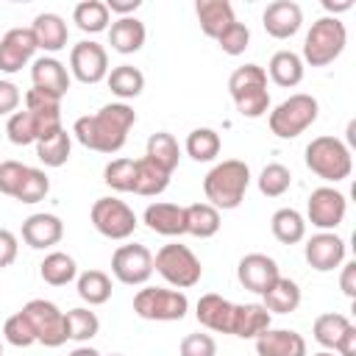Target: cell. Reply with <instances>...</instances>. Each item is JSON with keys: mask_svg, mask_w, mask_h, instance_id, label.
<instances>
[{"mask_svg": "<svg viewBox=\"0 0 356 356\" xmlns=\"http://www.w3.org/2000/svg\"><path fill=\"white\" fill-rule=\"evenodd\" d=\"M220 134L214 128H195L186 134V142H184V150L189 159L195 161H214L220 156Z\"/></svg>", "mask_w": 356, "mask_h": 356, "instance_id": "37", "label": "cell"}, {"mask_svg": "<svg viewBox=\"0 0 356 356\" xmlns=\"http://www.w3.org/2000/svg\"><path fill=\"white\" fill-rule=\"evenodd\" d=\"M261 306H264L270 314H289V312H295V309L300 306V286H298L292 278L278 275V278L267 286V292L261 295Z\"/></svg>", "mask_w": 356, "mask_h": 356, "instance_id": "28", "label": "cell"}, {"mask_svg": "<svg viewBox=\"0 0 356 356\" xmlns=\"http://www.w3.org/2000/svg\"><path fill=\"white\" fill-rule=\"evenodd\" d=\"M145 39H147L145 22L136 17H117L108 25V44H111V50H117L122 56L139 53L145 47Z\"/></svg>", "mask_w": 356, "mask_h": 356, "instance_id": "24", "label": "cell"}, {"mask_svg": "<svg viewBox=\"0 0 356 356\" xmlns=\"http://www.w3.org/2000/svg\"><path fill=\"white\" fill-rule=\"evenodd\" d=\"M25 108L36 111V114H50V117H61V100L53 95H44L39 89H28L25 92Z\"/></svg>", "mask_w": 356, "mask_h": 356, "instance_id": "49", "label": "cell"}, {"mask_svg": "<svg viewBox=\"0 0 356 356\" xmlns=\"http://www.w3.org/2000/svg\"><path fill=\"white\" fill-rule=\"evenodd\" d=\"M289 186H292V172H289V167H284V164H278V161L267 164V167L259 172V192H261L264 197H281Z\"/></svg>", "mask_w": 356, "mask_h": 356, "instance_id": "43", "label": "cell"}, {"mask_svg": "<svg viewBox=\"0 0 356 356\" xmlns=\"http://www.w3.org/2000/svg\"><path fill=\"white\" fill-rule=\"evenodd\" d=\"M348 325H350V320H348L345 314H339V312H325V314H320V317L314 320L312 337H314V342L323 345L325 350H334L337 339L345 334Z\"/></svg>", "mask_w": 356, "mask_h": 356, "instance_id": "41", "label": "cell"}, {"mask_svg": "<svg viewBox=\"0 0 356 356\" xmlns=\"http://www.w3.org/2000/svg\"><path fill=\"white\" fill-rule=\"evenodd\" d=\"M70 70L56 58V56H42V58H33L31 64V81H33V89L44 92V95H53V97H64L70 92Z\"/></svg>", "mask_w": 356, "mask_h": 356, "instance_id": "19", "label": "cell"}, {"mask_svg": "<svg viewBox=\"0 0 356 356\" xmlns=\"http://www.w3.org/2000/svg\"><path fill=\"white\" fill-rule=\"evenodd\" d=\"M64 320H67V337L72 342H89L100 331L97 314L92 309H86V306H75V309L64 312Z\"/></svg>", "mask_w": 356, "mask_h": 356, "instance_id": "40", "label": "cell"}, {"mask_svg": "<svg viewBox=\"0 0 356 356\" xmlns=\"http://www.w3.org/2000/svg\"><path fill=\"white\" fill-rule=\"evenodd\" d=\"M153 270L172 286V289H192L200 275H203V267H200V259L181 242H170V245H161L159 253L153 256Z\"/></svg>", "mask_w": 356, "mask_h": 356, "instance_id": "7", "label": "cell"}, {"mask_svg": "<svg viewBox=\"0 0 356 356\" xmlns=\"http://www.w3.org/2000/svg\"><path fill=\"white\" fill-rule=\"evenodd\" d=\"M39 275H42V281L50 284V286H67L70 281L78 278V264H75V259H72L70 253L53 250V253H47V256L42 259Z\"/></svg>", "mask_w": 356, "mask_h": 356, "instance_id": "34", "label": "cell"}, {"mask_svg": "<svg viewBox=\"0 0 356 356\" xmlns=\"http://www.w3.org/2000/svg\"><path fill=\"white\" fill-rule=\"evenodd\" d=\"M108 8L103 0H83L72 8V22L83 31V33H100V31H108Z\"/></svg>", "mask_w": 356, "mask_h": 356, "instance_id": "38", "label": "cell"}, {"mask_svg": "<svg viewBox=\"0 0 356 356\" xmlns=\"http://www.w3.org/2000/svg\"><path fill=\"white\" fill-rule=\"evenodd\" d=\"M70 75L81 83H100L108 75V53L103 44L83 39L70 50Z\"/></svg>", "mask_w": 356, "mask_h": 356, "instance_id": "13", "label": "cell"}, {"mask_svg": "<svg viewBox=\"0 0 356 356\" xmlns=\"http://www.w3.org/2000/svg\"><path fill=\"white\" fill-rule=\"evenodd\" d=\"M36 39L31 28H11L0 36V72H19L28 61H33L36 53Z\"/></svg>", "mask_w": 356, "mask_h": 356, "instance_id": "16", "label": "cell"}, {"mask_svg": "<svg viewBox=\"0 0 356 356\" xmlns=\"http://www.w3.org/2000/svg\"><path fill=\"white\" fill-rule=\"evenodd\" d=\"M303 256H306L312 270L331 273V270L342 267V261H345V239L337 236L334 231H320V234L306 239Z\"/></svg>", "mask_w": 356, "mask_h": 356, "instance_id": "15", "label": "cell"}, {"mask_svg": "<svg viewBox=\"0 0 356 356\" xmlns=\"http://www.w3.org/2000/svg\"><path fill=\"white\" fill-rule=\"evenodd\" d=\"M228 92L236 111L248 120L264 117L270 111V92H267V72L259 64H242L228 78Z\"/></svg>", "mask_w": 356, "mask_h": 356, "instance_id": "3", "label": "cell"}, {"mask_svg": "<svg viewBox=\"0 0 356 356\" xmlns=\"http://www.w3.org/2000/svg\"><path fill=\"white\" fill-rule=\"evenodd\" d=\"M145 225L153 231V234H161V236H184L186 234V217H184V206L178 203H150L142 214Z\"/></svg>", "mask_w": 356, "mask_h": 356, "instance_id": "22", "label": "cell"}, {"mask_svg": "<svg viewBox=\"0 0 356 356\" xmlns=\"http://www.w3.org/2000/svg\"><path fill=\"white\" fill-rule=\"evenodd\" d=\"M334 350H337L339 356H356V325H353V323H350V325L345 328V334L337 339Z\"/></svg>", "mask_w": 356, "mask_h": 356, "instance_id": "53", "label": "cell"}, {"mask_svg": "<svg viewBox=\"0 0 356 356\" xmlns=\"http://www.w3.org/2000/svg\"><path fill=\"white\" fill-rule=\"evenodd\" d=\"M170 186V175L164 170H159L153 161H147L145 156L136 159V184H134V195L142 197H156Z\"/></svg>", "mask_w": 356, "mask_h": 356, "instance_id": "39", "label": "cell"}, {"mask_svg": "<svg viewBox=\"0 0 356 356\" xmlns=\"http://www.w3.org/2000/svg\"><path fill=\"white\" fill-rule=\"evenodd\" d=\"M75 289L78 298L89 306H103L111 298V278L103 270H86L75 278Z\"/></svg>", "mask_w": 356, "mask_h": 356, "instance_id": "36", "label": "cell"}, {"mask_svg": "<svg viewBox=\"0 0 356 356\" xmlns=\"http://www.w3.org/2000/svg\"><path fill=\"white\" fill-rule=\"evenodd\" d=\"M306 167L317 178H323L328 184H339L353 170L350 147L337 136H314L306 145Z\"/></svg>", "mask_w": 356, "mask_h": 356, "instance_id": "5", "label": "cell"}, {"mask_svg": "<svg viewBox=\"0 0 356 356\" xmlns=\"http://www.w3.org/2000/svg\"><path fill=\"white\" fill-rule=\"evenodd\" d=\"M273 323V314L261 303H234V320H231V334L239 339H256L264 334Z\"/></svg>", "mask_w": 356, "mask_h": 356, "instance_id": "25", "label": "cell"}, {"mask_svg": "<svg viewBox=\"0 0 356 356\" xmlns=\"http://www.w3.org/2000/svg\"><path fill=\"white\" fill-rule=\"evenodd\" d=\"M348 44V31L339 17H320L312 22L306 39H303V64L309 67H328L342 56Z\"/></svg>", "mask_w": 356, "mask_h": 356, "instance_id": "4", "label": "cell"}, {"mask_svg": "<svg viewBox=\"0 0 356 356\" xmlns=\"http://www.w3.org/2000/svg\"><path fill=\"white\" fill-rule=\"evenodd\" d=\"M134 122H136V111L128 103H106L95 114L78 117L72 125V136L83 147L111 156V153L122 150Z\"/></svg>", "mask_w": 356, "mask_h": 356, "instance_id": "1", "label": "cell"}, {"mask_svg": "<svg viewBox=\"0 0 356 356\" xmlns=\"http://www.w3.org/2000/svg\"><path fill=\"white\" fill-rule=\"evenodd\" d=\"M145 159L153 161L159 170H164L167 175L175 172L178 161H181V147H178V139L167 131H156L150 134L147 139V147H145Z\"/></svg>", "mask_w": 356, "mask_h": 356, "instance_id": "30", "label": "cell"}, {"mask_svg": "<svg viewBox=\"0 0 356 356\" xmlns=\"http://www.w3.org/2000/svg\"><path fill=\"white\" fill-rule=\"evenodd\" d=\"M353 145H356V122L350 120L348 122V147H353Z\"/></svg>", "mask_w": 356, "mask_h": 356, "instance_id": "57", "label": "cell"}, {"mask_svg": "<svg viewBox=\"0 0 356 356\" xmlns=\"http://www.w3.org/2000/svg\"><path fill=\"white\" fill-rule=\"evenodd\" d=\"M250 186V167L239 159H225L214 164L203 178V195L206 203L217 211H231L245 200V192Z\"/></svg>", "mask_w": 356, "mask_h": 356, "instance_id": "2", "label": "cell"}, {"mask_svg": "<svg viewBox=\"0 0 356 356\" xmlns=\"http://www.w3.org/2000/svg\"><path fill=\"white\" fill-rule=\"evenodd\" d=\"M106 83H108L111 95H117L120 103H125V100L142 95V89H145V75H142V70L134 67V64H120V67L108 70Z\"/></svg>", "mask_w": 356, "mask_h": 356, "instance_id": "32", "label": "cell"}, {"mask_svg": "<svg viewBox=\"0 0 356 356\" xmlns=\"http://www.w3.org/2000/svg\"><path fill=\"white\" fill-rule=\"evenodd\" d=\"M323 8L328 11V17H337V14H342V11H350L353 8V0H323Z\"/></svg>", "mask_w": 356, "mask_h": 356, "instance_id": "55", "label": "cell"}, {"mask_svg": "<svg viewBox=\"0 0 356 356\" xmlns=\"http://www.w3.org/2000/svg\"><path fill=\"white\" fill-rule=\"evenodd\" d=\"M111 356H125V353H111Z\"/></svg>", "mask_w": 356, "mask_h": 356, "instance_id": "59", "label": "cell"}, {"mask_svg": "<svg viewBox=\"0 0 356 356\" xmlns=\"http://www.w3.org/2000/svg\"><path fill=\"white\" fill-rule=\"evenodd\" d=\"M181 356H217V342L211 334H186L181 339Z\"/></svg>", "mask_w": 356, "mask_h": 356, "instance_id": "48", "label": "cell"}, {"mask_svg": "<svg viewBox=\"0 0 356 356\" xmlns=\"http://www.w3.org/2000/svg\"><path fill=\"white\" fill-rule=\"evenodd\" d=\"M184 217H186V234L197 236V239H209L220 231V211L209 203H192L184 206Z\"/></svg>", "mask_w": 356, "mask_h": 356, "instance_id": "35", "label": "cell"}, {"mask_svg": "<svg viewBox=\"0 0 356 356\" xmlns=\"http://www.w3.org/2000/svg\"><path fill=\"white\" fill-rule=\"evenodd\" d=\"M17 253H19L17 236H14L8 228H0V270L11 267V264L17 261Z\"/></svg>", "mask_w": 356, "mask_h": 356, "instance_id": "51", "label": "cell"}, {"mask_svg": "<svg viewBox=\"0 0 356 356\" xmlns=\"http://www.w3.org/2000/svg\"><path fill=\"white\" fill-rule=\"evenodd\" d=\"M339 289L353 300L356 298V261H342V273H339Z\"/></svg>", "mask_w": 356, "mask_h": 356, "instance_id": "52", "label": "cell"}, {"mask_svg": "<svg viewBox=\"0 0 356 356\" xmlns=\"http://www.w3.org/2000/svg\"><path fill=\"white\" fill-rule=\"evenodd\" d=\"M195 317L203 328H209L214 334H231L234 303L217 292H206V295H200V300L195 306Z\"/></svg>", "mask_w": 356, "mask_h": 356, "instance_id": "21", "label": "cell"}, {"mask_svg": "<svg viewBox=\"0 0 356 356\" xmlns=\"http://www.w3.org/2000/svg\"><path fill=\"white\" fill-rule=\"evenodd\" d=\"M89 217H92V225H95V231L100 236L117 239V242L128 239L136 231V225H139L134 209L125 200H120V197H97L92 203Z\"/></svg>", "mask_w": 356, "mask_h": 356, "instance_id": "9", "label": "cell"}, {"mask_svg": "<svg viewBox=\"0 0 356 356\" xmlns=\"http://www.w3.org/2000/svg\"><path fill=\"white\" fill-rule=\"evenodd\" d=\"M31 31H33L36 47H39V50H44V53H58V50H64V47H67L70 28H67V22H64L58 14H53V11L36 14V19H33Z\"/></svg>", "mask_w": 356, "mask_h": 356, "instance_id": "26", "label": "cell"}, {"mask_svg": "<svg viewBox=\"0 0 356 356\" xmlns=\"http://www.w3.org/2000/svg\"><path fill=\"white\" fill-rule=\"evenodd\" d=\"M64 236V222L61 217L56 214H47V211H39V214H31L25 222H22V242L33 250H44V248H53L58 245Z\"/></svg>", "mask_w": 356, "mask_h": 356, "instance_id": "20", "label": "cell"}, {"mask_svg": "<svg viewBox=\"0 0 356 356\" xmlns=\"http://www.w3.org/2000/svg\"><path fill=\"white\" fill-rule=\"evenodd\" d=\"M0 356H3V342H0Z\"/></svg>", "mask_w": 356, "mask_h": 356, "instance_id": "60", "label": "cell"}, {"mask_svg": "<svg viewBox=\"0 0 356 356\" xmlns=\"http://www.w3.org/2000/svg\"><path fill=\"white\" fill-rule=\"evenodd\" d=\"M61 125V117H50V114H36V111H14L6 122V134H8V142L11 145H33L39 142L42 136H47L53 128Z\"/></svg>", "mask_w": 356, "mask_h": 356, "instance_id": "14", "label": "cell"}, {"mask_svg": "<svg viewBox=\"0 0 356 356\" xmlns=\"http://www.w3.org/2000/svg\"><path fill=\"white\" fill-rule=\"evenodd\" d=\"M67 356H103V353H100V350H95V348H89V345H81V348L70 350Z\"/></svg>", "mask_w": 356, "mask_h": 356, "instance_id": "56", "label": "cell"}, {"mask_svg": "<svg viewBox=\"0 0 356 356\" xmlns=\"http://www.w3.org/2000/svg\"><path fill=\"white\" fill-rule=\"evenodd\" d=\"M70 153H72V134H67L64 125L53 128L47 136L36 142V159L44 167H64L70 161Z\"/></svg>", "mask_w": 356, "mask_h": 356, "instance_id": "29", "label": "cell"}, {"mask_svg": "<svg viewBox=\"0 0 356 356\" xmlns=\"http://www.w3.org/2000/svg\"><path fill=\"white\" fill-rule=\"evenodd\" d=\"M217 44H220V50L228 53V56H242V53L248 50V44H250V31H248V25H245V22L228 25V28L220 33Z\"/></svg>", "mask_w": 356, "mask_h": 356, "instance_id": "46", "label": "cell"}, {"mask_svg": "<svg viewBox=\"0 0 356 356\" xmlns=\"http://www.w3.org/2000/svg\"><path fill=\"white\" fill-rule=\"evenodd\" d=\"M3 339L14 348H31L36 342V331H33L31 320L22 312H17L3 323Z\"/></svg>", "mask_w": 356, "mask_h": 356, "instance_id": "45", "label": "cell"}, {"mask_svg": "<svg viewBox=\"0 0 356 356\" xmlns=\"http://www.w3.org/2000/svg\"><path fill=\"white\" fill-rule=\"evenodd\" d=\"M281 275L278 270V261L267 253H248L239 259L236 264V278L239 284L248 289V292H256V295H264L267 286Z\"/></svg>", "mask_w": 356, "mask_h": 356, "instance_id": "17", "label": "cell"}, {"mask_svg": "<svg viewBox=\"0 0 356 356\" xmlns=\"http://www.w3.org/2000/svg\"><path fill=\"white\" fill-rule=\"evenodd\" d=\"M47 192H50V178H47V172L39 170V167H28L22 184H19L17 195H14V200H19V203H39V200H44Z\"/></svg>", "mask_w": 356, "mask_h": 356, "instance_id": "44", "label": "cell"}, {"mask_svg": "<svg viewBox=\"0 0 356 356\" xmlns=\"http://www.w3.org/2000/svg\"><path fill=\"white\" fill-rule=\"evenodd\" d=\"M25 170H28V164H22V161H14V159L0 161V192L14 197L25 178Z\"/></svg>", "mask_w": 356, "mask_h": 356, "instance_id": "47", "label": "cell"}, {"mask_svg": "<svg viewBox=\"0 0 356 356\" xmlns=\"http://www.w3.org/2000/svg\"><path fill=\"white\" fill-rule=\"evenodd\" d=\"M142 6V0H106L108 14H120V17H134V11Z\"/></svg>", "mask_w": 356, "mask_h": 356, "instance_id": "54", "label": "cell"}, {"mask_svg": "<svg viewBox=\"0 0 356 356\" xmlns=\"http://www.w3.org/2000/svg\"><path fill=\"white\" fill-rule=\"evenodd\" d=\"M103 181L114 192H134L136 184V159H114L103 170Z\"/></svg>", "mask_w": 356, "mask_h": 356, "instance_id": "42", "label": "cell"}, {"mask_svg": "<svg viewBox=\"0 0 356 356\" xmlns=\"http://www.w3.org/2000/svg\"><path fill=\"white\" fill-rule=\"evenodd\" d=\"M267 72H270L273 83H278L284 89H292L303 81V58L292 50H275L270 64H267Z\"/></svg>", "mask_w": 356, "mask_h": 356, "instance_id": "31", "label": "cell"}, {"mask_svg": "<svg viewBox=\"0 0 356 356\" xmlns=\"http://www.w3.org/2000/svg\"><path fill=\"white\" fill-rule=\"evenodd\" d=\"M345 211H348V200L339 189L334 186H317L312 189L309 195V203H306V217L314 228L320 231H334L342 225L345 220Z\"/></svg>", "mask_w": 356, "mask_h": 356, "instance_id": "12", "label": "cell"}, {"mask_svg": "<svg viewBox=\"0 0 356 356\" xmlns=\"http://www.w3.org/2000/svg\"><path fill=\"white\" fill-rule=\"evenodd\" d=\"M19 312L31 320L39 345H44V348H58V345H64V342L70 339V337H67V320H64V312H61L53 300L33 298V300H28Z\"/></svg>", "mask_w": 356, "mask_h": 356, "instance_id": "10", "label": "cell"}, {"mask_svg": "<svg viewBox=\"0 0 356 356\" xmlns=\"http://www.w3.org/2000/svg\"><path fill=\"white\" fill-rule=\"evenodd\" d=\"M270 231L281 245H298L306 239V217L298 209H278L270 217Z\"/></svg>", "mask_w": 356, "mask_h": 356, "instance_id": "33", "label": "cell"}, {"mask_svg": "<svg viewBox=\"0 0 356 356\" xmlns=\"http://www.w3.org/2000/svg\"><path fill=\"white\" fill-rule=\"evenodd\" d=\"M19 100H22L19 86H17L14 81H3V78H0V117H3V114L11 117V114L19 108Z\"/></svg>", "mask_w": 356, "mask_h": 356, "instance_id": "50", "label": "cell"}, {"mask_svg": "<svg viewBox=\"0 0 356 356\" xmlns=\"http://www.w3.org/2000/svg\"><path fill=\"white\" fill-rule=\"evenodd\" d=\"M195 14H197V22H200V31L209 36V39H220V33L236 22L234 17V6L228 0H197L195 3Z\"/></svg>", "mask_w": 356, "mask_h": 356, "instance_id": "27", "label": "cell"}, {"mask_svg": "<svg viewBox=\"0 0 356 356\" xmlns=\"http://www.w3.org/2000/svg\"><path fill=\"white\" fill-rule=\"evenodd\" d=\"M259 356H306V339L292 328H267L256 337Z\"/></svg>", "mask_w": 356, "mask_h": 356, "instance_id": "23", "label": "cell"}, {"mask_svg": "<svg viewBox=\"0 0 356 356\" xmlns=\"http://www.w3.org/2000/svg\"><path fill=\"white\" fill-rule=\"evenodd\" d=\"M134 312L142 320H156V323H172L184 320L189 312V298L181 289H167V286H142L134 295Z\"/></svg>", "mask_w": 356, "mask_h": 356, "instance_id": "8", "label": "cell"}, {"mask_svg": "<svg viewBox=\"0 0 356 356\" xmlns=\"http://www.w3.org/2000/svg\"><path fill=\"white\" fill-rule=\"evenodd\" d=\"M314 356H334V350H320V353H314Z\"/></svg>", "mask_w": 356, "mask_h": 356, "instance_id": "58", "label": "cell"}, {"mask_svg": "<svg viewBox=\"0 0 356 356\" xmlns=\"http://www.w3.org/2000/svg\"><path fill=\"white\" fill-rule=\"evenodd\" d=\"M261 25L273 39H292L303 25V8L295 0H273L261 14Z\"/></svg>", "mask_w": 356, "mask_h": 356, "instance_id": "18", "label": "cell"}, {"mask_svg": "<svg viewBox=\"0 0 356 356\" xmlns=\"http://www.w3.org/2000/svg\"><path fill=\"white\" fill-rule=\"evenodd\" d=\"M317 114H320L317 97H312L306 92H298V95H289L286 100H281L267 114V125L278 139H295L317 122Z\"/></svg>", "mask_w": 356, "mask_h": 356, "instance_id": "6", "label": "cell"}, {"mask_svg": "<svg viewBox=\"0 0 356 356\" xmlns=\"http://www.w3.org/2000/svg\"><path fill=\"white\" fill-rule=\"evenodd\" d=\"M111 275L125 286H142L153 275V253L145 245H120L111 256Z\"/></svg>", "mask_w": 356, "mask_h": 356, "instance_id": "11", "label": "cell"}]
</instances>
